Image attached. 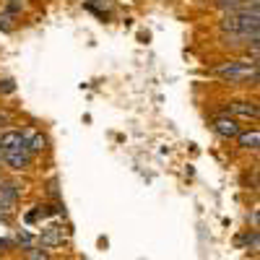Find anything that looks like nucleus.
Returning a JSON list of instances; mask_svg holds the SVG:
<instances>
[{
  "instance_id": "obj_1",
  "label": "nucleus",
  "mask_w": 260,
  "mask_h": 260,
  "mask_svg": "<svg viewBox=\"0 0 260 260\" xmlns=\"http://www.w3.org/2000/svg\"><path fill=\"white\" fill-rule=\"evenodd\" d=\"M216 73L229 78V81H247L252 78L255 81V73H257V62L252 60H234V62H226V65H219L216 68Z\"/></svg>"
},
{
  "instance_id": "obj_2",
  "label": "nucleus",
  "mask_w": 260,
  "mask_h": 260,
  "mask_svg": "<svg viewBox=\"0 0 260 260\" xmlns=\"http://www.w3.org/2000/svg\"><path fill=\"white\" fill-rule=\"evenodd\" d=\"M3 159L11 164V169H26V167H29L31 154H29V148H26L24 143H21V146H16V148L3 151Z\"/></svg>"
},
{
  "instance_id": "obj_3",
  "label": "nucleus",
  "mask_w": 260,
  "mask_h": 260,
  "mask_svg": "<svg viewBox=\"0 0 260 260\" xmlns=\"http://www.w3.org/2000/svg\"><path fill=\"white\" fill-rule=\"evenodd\" d=\"M213 130H216L219 136H224V138H234V136H240V125H237V122H234V117H229V115L216 117Z\"/></svg>"
},
{
  "instance_id": "obj_4",
  "label": "nucleus",
  "mask_w": 260,
  "mask_h": 260,
  "mask_svg": "<svg viewBox=\"0 0 260 260\" xmlns=\"http://www.w3.org/2000/svg\"><path fill=\"white\" fill-rule=\"evenodd\" d=\"M16 198H18V187L13 185V182H6V185H0V211H11L13 208V203H16Z\"/></svg>"
},
{
  "instance_id": "obj_5",
  "label": "nucleus",
  "mask_w": 260,
  "mask_h": 260,
  "mask_svg": "<svg viewBox=\"0 0 260 260\" xmlns=\"http://www.w3.org/2000/svg\"><path fill=\"white\" fill-rule=\"evenodd\" d=\"M21 141H24V146L29 148V154H31V151H42V148H45L47 146V141H45V136H42V133H37V130H21Z\"/></svg>"
},
{
  "instance_id": "obj_6",
  "label": "nucleus",
  "mask_w": 260,
  "mask_h": 260,
  "mask_svg": "<svg viewBox=\"0 0 260 260\" xmlns=\"http://www.w3.org/2000/svg\"><path fill=\"white\" fill-rule=\"evenodd\" d=\"M229 112L240 115V117H257V104L255 102H232Z\"/></svg>"
},
{
  "instance_id": "obj_7",
  "label": "nucleus",
  "mask_w": 260,
  "mask_h": 260,
  "mask_svg": "<svg viewBox=\"0 0 260 260\" xmlns=\"http://www.w3.org/2000/svg\"><path fill=\"white\" fill-rule=\"evenodd\" d=\"M42 245H47V247L62 245V229L60 226H47L45 232H42Z\"/></svg>"
},
{
  "instance_id": "obj_8",
  "label": "nucleus",
  "mask_w": 260,
  "mask_h": 260,
  "mask_svg": "<svg viewBox=\"0 0 260 260\" xmlns=\"http://www.w3.org/2000/svg\"><path fill=\"white\" fill-rule=\"evenodd\" d=\"M21 143H24V141H21V133H18V130H8V133L0 136V148H3V151L16 148V146H21Z\"/></svg>"
},
{
  "instance_id": "obj_9",
  "label": "nucleus",
  "mask_w": 260,
  "mask_h": 260,
  "mask_svg": "<svg viewBox=\"0 0 260 260\" xmlns=\"http://www.w3.org/2000/svg\"><path fill=\"white\" fill-rule=\"evenodd\" d=\"M237 138H240V146H242V148H257V143H260L257 130H250V133H240Z\"/></svg>"
},
{
  "instance_id": "obj_10",
  "label": "nucleus",
  "mask_w": 260,
  "mask_h": 260,
  "mask_svg": "<svg viewBox=\"0 0 260 260\" xmlns=\"http://www.w3.org/2000/svg\"><path fill=\"white\" fill-rule=\"evenodd\" d=\"M29 260H50V255L45 252V250H29Z\"/></svg>"
},
{
  "instance_id": "obj_11",
  "label": "nucleus",
  "mask_w": 260,
  "mask_h": 260,
  "mask_svg": "<svg viewBox=\"0 0 260 260\" xmlns=\"http://www.w3.org/2000/svg\"><path fill=\"white\" fill-rule=\"evenodd\" d=\"M31 242H34V240H31V234H26V232H21V234H18V245H24L26 250H31Z\"/></svg>"
},
{
  "instance_id": "obj_12",
  "label": "nucleus",
  "mask_w": 260,
  "mask_h": 260,
  "mask_svg": "<svg viewBox=\"0 0 260 260\" xmlns=\"http://www.w3.org/2000/svg\"><path fill=\"white\" fill-rule=\"evenodd\" d=\"M216 3H219L221 8H229V11H234V8H240V3H242V0H216Z\"/></svg>"
},
{
  "instance_id": "obj_13",
  "label": "nucleus",
  "mask_w": 260,
  "mask_h": 260,
  "mask_svg": "<svg viewBox=\"0 0 260 260\" xmlns=\"http://www.w3.org/2000/svg\"><path fill=\"white\" fill-rule=\"evenodd\" d=\"M18 11H24V3H21V0H11V3H8V16L18 13Z\"/></svg>"
},
{
  "instance_id": "obj_14",
  "label": "nucleus",
  "mask_w": 260,
  "mask_h": 260,
  "mask_svg": "<svg viewBox=\"0 0 260 260\" xmlns=\"http://www.w3.org/2000/svg\"><path fill=\"white\" fill-rule=\"evenodd\" d=\"M11 237V226H8V221H0V240H8Z\"/></svg>"
},
{
  "instance_id": "obj_15",
  "label": "nucleus",
  "mask_w": 260,
  "mask_h": 260,
  "mask_svg": "<svg viewBox=\"0 0 260 260\" xmlns=\"http://www.w3.org/2000/svg\"><path fill=\"white\" fill-rule=\"evenodd\" d=\"M0 91L11 94V91H13V81H0Z\"/></svg>"
},
{
  "instance_id": "obj_16",
  "label": "nucleus",
  "mask_w": 260,
  "mask_h": 260,
  "mask_svg": "<svg viewBox=\"0 0 260 260\" xmlns=\"http://www.w3.org/2000/svg\"><path fill=\"white\" fill-rule=\"evenodd\" d=\"M0 29H11V16L8 13L0 16Z\"/></svg>"
},
{
  "instance_id": "obj_17",
  "label": "nucleus",
  "mask_w": 260,
  "mask_h": 260,
  "mask_svg": "<svg viewBox=\"0 0 260 260\" xmlns=\"http://www.w3.org/2000/svg\"><path fill=\"white\" fill-rule=\"evenodd\" d=\"M0 159H3V148H0Z\"/></svg>"
}]
</instances>
